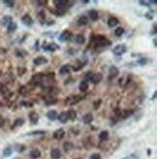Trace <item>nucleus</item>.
<instances>
[{"mask_svg": "<svg viewBox=\"0 0 157 159\" xmlns=\"http://www.w3.org/2000/svg\"><path fill=\"white\" fill-rule=\"evenodd\" d=\"M113 54L115 55H122L123 53L126 52V46L125 45H117L113 50Z\"/></svg>", "mask_w": 157, "mask_h": 159, "instance_id": "obj_1", "label": "nucleus"}, {"mask_svg": "<svg viewBox=\"0 0 157 159\" xmlns=\"http://www.w3.org/2000/svg\"><path fill=\"white\" fill-rule=\"evenodd\" d=\"M71 37H72V33L70 31H68V30H65L58 37V40L60 42H66V41H69V40L71 39Z\"/></svg>", "mask_w": 157, "mask_h": 159, "instance_id": "obj_2", "label": "nucleus"}, {"mask_svg": "<svg viewBox=\"0 0 157 159\" xmlns=\"http://www.w3.org/2000/svg\"><path fill=\"white\" fill-rule=\"evenodd\" d=\"M103 79V76L102 74L100 73H96V74H91V77H90V81H91V83H93L94 84H99L101 81Z\"/></svg>", "mask_w": 157, "mask_h": 159, "instance_id": "obj_3", "label": "nucleus"}, {"mask_svg": "<svg viewBox=\"0 0 157 159\" xmlns=\"http://www.w3.org/2000/svg\"><path fill=\"white\" fill-rule=\"evenodd\" d=\"M54 4L56 5L57 9H62V10H64L65 11V8L67 7V5L69 4V2L68 1H66V0H56V1H54Z\"/></svg>", "mask_w": 157, "mask_h": 159, "instance_id": "obj_4", "label": "nucleus"}, {"mask_svg": "<svg viewBox=\"0 0 157 159\" xmlns=\"http://www.w3.org/2000/svg\"><path fill=\"white\" fill-rule=\"evenodd\" d=\"M119 74V70L118 68L115 67V66H112L110 68V71H109V76H110V79H114L117 78V76Z\"/></svg>", "mask_w": 157, "mask_h": 159, "instance_id": "obj_5", "label": "nucleus"}, {"mask_svg": "<svg viewBox=\"0 0 157 159\" xmlns=\"http://www.w3.org/2000/svg\"><path fill=\"white\" fill-rule=\"evenodd\" d=\"M21 21H22V23L24 25H26V26H31L33 24V20L32 18L29 16V15H24L22 17V19H21Z\"/></svg>", "mask_w": 157, "mask_h": 159, "instance_id": "obj_6", "label": "nucleus"}, {"mask_svg": "<svg viewBox=\"0 0 157 159\" xmlns=\"http://www.w3.org/2000/svg\"><path fill=\"white\" fill-rule=\"evenodd\" d=\"M33 62H34L35 65L39 66V65H44V64L48 63V59H47L45 56H38V57H36V58L34 59Z\"/></svg>", "mask_w": 157, "mask_h": 159, "instance_id": "obj_7", "label": "nucleus"}, {"mask_svg": "<svg viewBox=\"0 0 157 159\" xmlns=\"http://www.w3.org/2000/svg\"><path fill=\"white\" fill-rule=\"evenodd\" d=\"M65 135V131L64 129H62V128H59V129H57L56 131L53 133V138L56 140H61Z\"/></svg>", "mask_w": 157, "mask_h": 159, "instance_id": "obj_8", "label": "nucleus"}, {"mask_svg": "<svg viewBox=\"0 0 157 159\" xmlns=\"http://www.w3.org/2000/svg\"><path fill=\"white\" fill-rule=\"evenodd\" d=\"M29 120L30 122H32L33 124L38 123V120H39V115L37 114L36 112H31L29 114Z\"/></svg>", "mask_w": 157, "mask_h": 159, "instance_id": "obj_9", "label": "nucleus"}, {"mask_svg": "<svg viewBox=\"0 0 157 159\" xmlns=\"http://www.w3.org/2000/svg\"><path fill=\"white\" fill-rule=\"evenodd\" d=\"M57 112L54 111V110H51V111H48V113H47V117H48L49 120H55V119L57 118Z\"/></svg>", "mask_w": 157, "mask_h": 159, "instance_id": "obj_10", "label": "nucleus"}, {"mask_svg": "<svg viewBox=\"0 0 157 159\" xmlns=\"http://www.w3.org/2000/svg\"><path fill=\"white\" fill-rule=\"evenodd\" d=\"M88 16H89V19L92 20V21H95V20H98L99 14H98V12H97L96 10H90L88 13Z\"/></svg>", "mask_w": 157, "mask_h": 159, "instance_id": "obj_11", "label": "nucleus"}, {"mask_svg": "<svg viewBox=\"0 0 157 159\" xmlns=\"http://www.w3.org/2000/svg\"><path fill=\"white\" fill-rule=\"evenodd\" d=\"M82 120H84V122H85V124L91 123L93 121V115L92 114H90V113L86 114V115H85L82 116Z\"/></svg>", "mask_w": 157, "mask_h": 159, "instance_id": "obj_12", "label": "nucleus"}, {"mask_svg": "<svg viewBox=\"0 0 157 159\" xmlns=\"http://www.w3.org/2000/svg\"><path fill=\"white\" fill-rule=\"evenodd\" d=\"M118 20H117L115 17H111L109 20H108V25L110 27H114L118 24Z\"/></svg>", "mask_w": 157, "mask_h": 159, "instance_id": "obj_13", "label": "nucleus"}, {"mask_svg": "<svg viewBox=\"0 0 157 159\" xmlns=\"http://www.w3.org/2000/svg\"><path fill=\"white\" fill-rule=\"evenodd\" d=\"M51 156H52V159H59L61 157V151L59 148H54L52 150V153H51Z\"/></svg>", "mask_w": 157, "mask_h": 159, "instance_id": "obj_14", "label": "nucleus"}, {"mask_svg": "<svg viewBox=\"0 0 157 159\" xmlns=\"http://www.w3.org/2000/svg\"><path fill=\"white\" fill-rule=\"evenodd\" d=\"M77 22H78L79 25H86L88 23V18L86 16H81L78 19Z\"/></svg>", "mask_w": 157, "mask_h": 159, "instance_id": "obj_15", "label": "nucleus"}, {"mask_svg": "<svg viewBox=\"0 0 157 159\" xmlns=\"http://www.w3.org/2000/svg\"><path fill=\"white\" fill-rule=\"evenodd\" d=\"M57 118H58V120L60 121L61 123H65V122H67V120H68V115H67V113L62 112L60 115H57Z\"/></svg>", "mask_w": 157, "mask_h": 159, "instance_id": "obj_16", "label": "nucleus"}, {"mask_svg": "<svg viewBox=\"0 0 157 159\" xmlns=\"http://www.w3.org/2000/svg\"><path fill=\"white\" fill-rule=\"evenodd\" d=\"M13 21V18L11 16H5L2 20H1V23L4 26H8L9 24Z\"/></svg>", "mask_w": 157, "mask_h": 159, "instance_id": "obj_17", "label": "nucleus"}, {"mask_svg": "<svg viewBox=\"0 0 157 159\" xmlns=\"http://www.w3.org/2000/svg\"><path fill=\"white\" fill-rule=\"evenodd\" d=\"M132 115H133V111L132 110H125V111H123L120 114V117L122 119H125L129 117V116H131Z\"/></svg>", "mask_w": 157, "mask_h": 159, "instance_id": "obj_18", "label": "nucleus"}, {"mask_svg": "<svg viewBox=\"0 0 157 159\" xmlns=\"http://www.w3.org/2000/svg\"><path fill=\"white\" fill-rule=\"evenodd\" d=\"M30 156L34 159L39 158V157H41V151L39 149H37V148H34V149L30 151Z\"/></svg>", "mask_w": 157, "mask_h": 159, "instance_id": "obj_19", "label": "nucleus"}, {"mask_svg": "<svg viewBox=\"0 0 157 159\" xmlns=\"http://www.w3.org/2000/svg\"><path fill=\"white\" fill-rule=\"evenodd\" d=\"M70 72V65H63L59 70V74L60 75H67Z\"/></svg>", "mask_w": 157, "mask_h": 159, "instance_id": "obj_20", "label": "nucleus"}, {"mask_svg": "<svg viewBox=\"0 0 157 159\" xmlns=\"http://www.w3.org/2000/svg\"><path fill=\"white\" fill-rule=\"evenodd\" d=\"M67 115H68V119H71V120H75L77 117V113L74 110H69L67 112Z\"/></svg>", "mask_w": 157, "mask_h": 159, "instance_id": "obj_21", "label": "nucleus"}, {"mask_svg": "<svg viewBox=\"0 0 157 159\" xmlns=\"http://www.w3.org/2000/svg\"><path fill=\"white\" fill-rule=\"evenodd\" d=\"M79 88H80V90L81 91H86L87 89H88V84H87V82H85V81H84V82H81V84H80V86H79Z\"/></svg>", "mask_w": 157, "mask_h": 159, "instance_id": "obj_22", "label": "nucleus"}, {"mask_svg": "<svg viewBox=\"0 0 157 159\" xmlns=\"http://www.w3.org/2000/svg\"><path fill=\"white\" fill-rule=\"evenodd\" d=\"M76 42L78 43V44H80V45L85 44V36L81 35V34H79V35H77L76 36Z\"/></svg>", "mask_w": 157, "mask_h": 159, "instance_id": "obj_23", "label": "nucleus"}, {"mask_svg": "<svg viewBox=\"0 0 157 159\" xmlns=\"http://www.w3.org/2000/svg\"><path fill=\"white\" fill-rule=\"evenodd\" d=\"M16 27H18V25H16V22H15V21H12V22L7 26V28H8V32H15L16 31Z\"/></svg>", "mask_w": 157, "mask_h": 159, "instance_id": "obj_24", "label": "nucleus"}, {"mask_svg": "<svg viewBox=\"0 0 157 159\" xmlns=\"http://www.w3.org/2000/svg\"><path fill=\"white\" fill-rule=\"evenodd\" d=\"M109 138V133L107 131H102L100 133V135H99V139L101 141H107Z\"/></svg>", "mask_w": 157, "mask_h": 159, "instance_id": "obj_25", "label": "nucleus"}, {"mask_svg": "<svg viewBox=\"0 0 157 159\" xmlns=\"http://www.w3.org/2000/svg\"><path fill=\"white\" fill-rule=\"evenodd\" d=\"M57 49H58V46H56L54 43L48 45V47H45V50H47V51H52V52H54Z\"/></svg>", "mask_w": 157, "mask_h": 159, "instance_id": "obj_26", "label": "nucleus"}, {"mask_svg": "<svg viewBox=\"0 0 157 159\" xmlns=\"http://www.w3.org/2000/svg\"><path fill=\"white\" fill-rule=\"evenodd\" d=\"M53 12V14L55 15L56 17H63L65 14V11L64 10H62V9H55L54 11H52Z\"/></svg>", "mask_w": 157, "mask_h": 159, "instance_id": "obj_27", "label": "nucleus"}, {"mask_svg": "<svg viewBox=\"0 0 157 159\" xmlns=\"http://www.w3.org/2000/svg\"><path fill=\"white\" fill-rule=\"evenodd\" d=\"M73 147H74V146H73V144L69 143V142H66V143H64V145H63V148H64L65 151H69L71 150Z\"/></svg>", "mask_w": 157, "mask_h": 159, "instance_id": "obj_28", "label": "nucleus"}, {"mask_svg": "<svg viewBox=\"0 0 157 159\" xmlns=\"http://www.w3.org/2000/svg\"><path fill=\"white\" fill-rule=\"evenodd\" d=\"M123 33H124V29L122 27H117L114 30V35L117 36V37H120L121 35H123Z\"/></svg>", "mask_w": 157, "mask_h": 159, "instance_id": "obj_29", "label": "nucleus"}, {"mask_svg": "<svg viewBox=\"0 0 157 159\" xmlns=\"http://www.w3.org/2000/svg\"><path fill=\"white\" fill-rule=\"evenodd\" d=\"M37 18H38V20H40L41 22H43L46 19V15H45V12L44 11H41V12L38 13V15H37Z\"/></svg>", "mask_w": 157, "mask_h": 159, "instance_id": "obj_30", "label": "nucleus"}, {"mask_svg": "<svg viewBox=\"0 0 157 159\" xmlns=\"http://www.w3.org/2000/svg\"><path fill=\"white\" fill-rule=\"evenodd\" d=\"M24 120L22 118H18L15 120V123H14V126L13 127H16V126H21L23 124Z\"/></svg>", "mask_w": 157, "mask_h": 159, "instance_id": "obj_31", "label": "nucleus"}, {"mask_svg": "<svg viewBox=\"0 0 157 159\" xmlns=\"http://www.w3.org/2000/svg\"><path fill=\"white\" fill-rule=\"evenodd\" d=\"M3 3H4L7 7L12 8V7H14V5H15V1H13V0H5V1H3Z\"/></svg>", "mask_w": 157, "mask_h": 159, "instance_id": "obj_32", "label": "nucleus"}, {"mask_svg": "<svg viewBox=\"0 0 157 159\" xmlns=\"http://www.w3.org/2000/svg\"><path fill=\"white\" fill-rule=\"evenodd\" d=\"M12 154V148L11 147H6L4 150H3V155L4 156H10V155Z\"/></svg>", "mask_w": 157, "mask_h": 159, "instance_id": "obj_33", "label": "nucleus"}, {"mask_svg": "<svg viewBox=\"0 0 157 159\" xmlns=\"http://www.w3.org/2000/svg\"><path fill=\"white\" fill-rule=\"evenodd\" d=\"M89 159H102V157H101V155L99 153H93Z\"/></svg>", "mask_w": 157, "mask_h": 159, "instance_id": "obj_34", "label": "nucleus"}, {"mask_svg": "<svg viewBox=\"0 0 157 159\" xmlns=\"http://www.w3.org/2000/svg\"><path fill=\"white\" fill-rule=\"evenodd\" d=\"M5 123V119L3 118V116L2 115H0V127H2Z\"/></svg>", "mask_w": 157, "mask_h": 159, "instance_id": "obj_35", "label": "nucleus"}, {"mask_svg": "<svg viewBox=\"0 0 157 159\" xmlns=\"http://www.w3.org/2000/svg\"><path fill=\"white\" fill-rule=\"evenodd\" d=\"M140 4L145 5V6H147V7L150 6V3H149V2H146V1H140Z\"/></svg>", "mask_w": 157, "mask_h": 159, "instance_id": "obj_36", "label": "nucleus"}, {"mask_svg": "<svg viewBox=\"0 0 157 159\" xmlns=\"http://www.w3.org/2000/svg\"><path fill=\"white\" fill-rule=\"evenodd\" d=\"M101 103V100H99V101H96L95 103H94V109H98L99 108V105H100Z\"/></svg>", "mask_w": 157, "mask_h": 159, "instance_id": "obj_37", "label": "nucleus"}, {"mask_svg": "<svg viewBox=\"0 0 157 159\" xmlns=\"http://www.w3.org/2000/svg\"><path fill=\"white\" fill-rule=\"evenodd\" d=\"M45 132L44 131H35V132H32V133H30L29 135H36V134H44Z\"/></svg>", "mask_w": 157, "mask_h": 159, "instance_id": "obj_38", "label": "nucleus"}, {"mask_svg": "<svg viewBox=\"0 0 157 159\" xmlns=\"http://www.w3.org/2000/svg\"><path fill=\"white\" fill-rule=\"evenodd\" d=\"M139 63L142 64V65H144V64L146 63V59H140L139 60Z\"/></svg>", "mask_w": 157, "mask_h": 159, "instance_id": "obj_39", "label": "nucleus"}, {"mask_svg": "<svg viewBox=\"0 0 157 159\" xmlns=\"http://www.w3.org/2000/svg\"><path fill=\"white\" fill-rule=\"evenodd\" d=\"M22 105H25V106H27V107H31L32 106V104L31 103H29V102H22Z\"/></svg>", "mask_w": 157, "mask_h": 159, "instance_id": "obj_40", "label": "nucleus"}, {"mask_svg": "<svg viewBox=\"0 0 157 159\" xmlns=\"http://www.w3.org/2000/svg\"><path fill=\"white\" fill-rule=\"evenodd\" d=\"M153 43H154V46L156 47V46H157V45H156V39H154V41H153Z\"/></svg>", "mask_w": 157, "mask_h": 159, "instance_id": "obj_41", "label": "nucleus"}, {"mask_svg": "<svg viewBox=\"0 0 157 159\" xmlns=\"http://www.w3.org/2000/svg\"><path fill=\"white\" fill-rule=\"evenodd\" d=\"M155 97H156V92H154V95H153V99H154Z\"/></svg>", "mask_w": 157, "mask_h": 159, "instance_id": "obj_42", "label": "nucleus"}, {"mask_svg": "<svg viewBox=\"0 0 157 159\" xmlns=\"http://www.w3.org/2000/svg\"><path fill=\"white\" fill-rule=\"evenodd\" d=\"M76 159H81V158H76Z\"/></svg>", "mask_w": 157, "mask_h": 159, "instance_id": "obj_43", "label": "nucleus"}]
</instances>
